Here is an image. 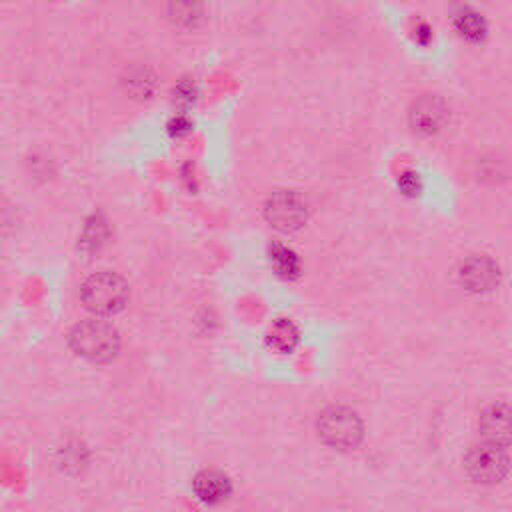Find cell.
<instances>
[{
    "label": "cell",
    "mask_w": 512,
    "mask_h": 512,
    "mask_svg": "<svg viewBox=\"0 0 512 512\" xmlns=\"http://www.w3.org/2000/svg\"><path fill=\"white\" fill-rule=\"evenodd\" d=\"M72 350L90 362H110L120 350L118 332L102 320H84L70 332Z\"/></svg>",
    "instance_id": "obj_1"
},
{
    "label": "cell",
    "mask_w": 512,
    "mask_h": 512,
    "mask_svg": "<svg viewBox=\"0 0 512 512\" xmlns=\"http://www.w3.org/2000/svg\"><path fill=\"white\" fill-rule=\"evenodd\" d=\"M264 216L272 228L282 232H292L304 224L306 204L296 192L280 190L266 200Z\"/></svg>",
    "instance_id": "obj_5"
},
{
    "label": "cell",
    "mask_w": 512,
    "mask_h": 512,
    "mask_svg": "<svg viewBox=\"0 0 512 512\" xmlns=\"http://www.w3.org/2000/svg\"><path fill=\"white\" fill-rule=\"evenodd\" d=\"M106 232H108L106 222L100 216H92L86 222V228H84V234H82V244L88 250H98L106 240Z\"/></svg>",
    "instance_id": "obj_13"
},
{
    "label": "cell",
    "mask_w": 512,
    "mask_h": 512,
    "mask_svg": "<svg viewBox=\"0 0 512 512\" xmlns=\"http://www.w3.org/2000/svg\"><path fill=\"white\" fill-rule=\"evenodd\" d=\"M408 122L416 134H422V136L438 134L448 122V108L440 96L424 94L412 102L408 112Z\"/></svg>",
    "instance_id": "obj_6"
},
{
    "label": "cell",
    "mask_w": 512,
    "mask_h": 512,
    "mask_svg": "<svg viewBox=\"0 0 512 512\" xmlns=\"http://www.w3.org/2000/svg\"><path fill=\"white\" fill-rule=\"evenodd\" d=\"M188 128H190V124H188V120H186V118H182V116L174 118V120H172V124H170V132H174L176 136H180V134L188 132Z\"/></svg>",
    "instance_id": "obj_15"
},
{
    "label": "cell",
    "mask_w": 512,
    "mask_h": 512,
    "mask_svg": "<svg viewBox=\"0 0 512 512\" xmlns=\"http://www.w3.org/2000/svg\"><path fill=\"white\" fill-rule=\"evenodd\" d=\"M318 436L336 450L356 448L362 440V422L350 408L332 406L318 418Z\"/></svg>",
    "instance_id": "obj_3"
},
{
    "label": "cell",
    "mask_w": 512,
    "mask_h": 512,
    "mask_svg": "<svg viewBox=\"0 0 512 512\" xmlns=\"http://www.w3.org/2000/svg\"><path fill=\"white\" fill-rule=\"evenodd\" d=\"M128 284L116 272H98L82 286V302L96 316H112L124 308Z\"/></svg>",
    "instance_id": "obj_2"
},
{
    "label": "cell",
    "mask_w": 512,
    "mask_h": 512,
    "mask_svg": "<svg viewBox=\"0 0 512 512\" xmlns=\"http://www.w3.org/2000/svg\"><path fill=\"white\" fill-rule=\"evenodd\" d=\"M454 26H456V30H458L460 36H464L466 40H472V42L482 40L484 34H486V24H484V20H482L476 12H472V10H468V8H462L460 12H456V16H454Z\"/></svg>",
    "instance_id": "obj_12"
},
{
    "label": "cell",
    "mask_w": 512,
    "mask_h": 512,
    "mask_svg": "<svg viewBox=\"0 0 512 512\" xmlns=\"http://www.w3.org/2000/svg\"><path fill=\"white\" fill-rule=\"evenodd\" d=\"M194 494L206 504L222 502L230 494V480L218 470H204L194 478Z\"/></svg>",
    "instance_id": "obj_9"
},
{
    "label": "cell",
    "mask_w": 512,
    "mask_h": 512,
    "mask_svg": "<svg viewBox=\"0 0 512 512\" xmlns=\"http://www.w3.org/2000/svg\"><path fill=\"white\" fill-rule=\"evenodd\" d=\"M464 468L474 482L496 484L508 474L510 460L504 452V446L484 440L482 444H476L466 452Z\"/></svg>",
    "instance_id": "obj_4"
},
{
    "label": "cell",
    "mask_w": 512,
    "mask_h": 512,
    "mask_svg": "<svg viewBox=\"0 0 512 512\" xmlns=\"http://www.w3.org/2000/svg\"><path fill=\"white\" fill-rule=\"evenodd\" d=\"M168 16L178 28H196L204 18L202 0H170Z\"/></svg>",
    "instance_id": "obj_10"
},
{
    "label": "cell",
    "mask_w": 512,
    "mask_h": 512,
    "mask_svg": "<svg viewBox=\"0 0 512 512\" xmlns=\"http://www.w3.org/2000/svg\"><path fill=\"white\" fill-rule=\"evenodd\" d=\"M270 256H272V262H274V266L278 268L280 274H284V276L296 274V270H298V260H296V256H294L290 250H286V248H282V246H274L272 252H270Z\"/></svg>",
    "instance_id": "obj_14"
},
{
    "label": "cell",
    "mask_w": 512,
    "mask_h": 512,
    "mask_svg": "<svg viewBox=\"0 0 512 512\" xmlns=\"http://www.w3.org/2000/svg\"><path fill=\"white\" fill-rule=\"evenodd\" d=\"M480 432L484 440L510 446L512 444V406L508 404H492L480 414Z\"/></svg>",
    "instance_id": "obj_8"
},
{
    "label": "cell",
    "mask_w": 512,
    "mask_h": 512,
    "mask_svg": "<svg viewBox=\"0 0 512 512\" xmlns=\"http://www.w3.org/2000/svg\"><path fill=\"white\" fill-rule=\"evenodd\" d=\"M266 340H268V346L274 348L276 352H290L298 342V330L292 322L278 320L270 326Z\"/></svg>",
    "instance_id": "obj_11"
},
{
    "label": "cell",
    "mask_w": 512,
    "mask_h": 512,
    "mask_svg": "<svg viewBox=\"0 0 512 512\" xmlns=\"http://www.w3.org/2000/svg\"><path fill=\"white\" fill-rule=\"evenodd\" d=\"M458 278L470 292H488L498 284V266L488 256H470L462 262Z\"/></svg>",
    "instance_id": "obj_7"
}]
</instances>
